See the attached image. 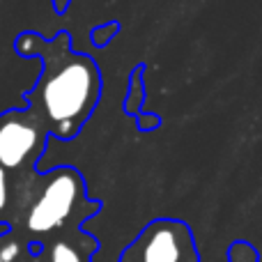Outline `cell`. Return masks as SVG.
<instances>
[{
	"mask_svg": "<svg viewBox=\"0 0 262 262\" xmlns=\"http://www.w3.org/2000/svg\"><path fill=\"white\" fill-rule=\"evenodd\" d=\"M14 49L21 58H37L41 62L35 88L26 92V104L46 120L51 136L72 140L101 99L97 62L74 51L67 30H60L51 39H44L39 32H21Z\"/></svg>",
	"mask_w": 262,
	"mask_h": 262,
	"instance_id": "cell-1",
	"label": "cell"
},
{
	"mask_svg": "<svg viewBox=\"0 0 262 262\" xmlns=\"http://www.w3.org/2000/svg\"><path fill=\"white\" fill-rule=\"evenodd\" d=\"M83 193V177L74 168H55L53 172L41 177L39 189L28 205L26 228L35 235L58 230L76 212Z\"/></svg>",
	"mask_w": 262,
	"mask_h": 262,
	"instance_id": "cell-2",
	"label": "cell"
},
{
	"mask_svg": "<svg viewBox=\"0 0 262 262\" xmlns=\"http://www.w3.org/2000/svg\"><path fill=\"white\" fill-rule=\"evenodd\" d=\"M49 136L46 120L30 106L0 113V166L9 172L32 170Z\"/></svg>",
	"mask_w": 262,
	"mask_h": 262,
	"instance_id": "cell-3",
	"label": "cell"
},
{
	"mask_svg": "<svg viewBox=\"0 0 262 262\" xmlns=\"http://www.w3.org/2000/svg\"><path fill=\"white\" fill-rule=\"evenodd\" d=\"M131 253L136 262H195L189 230L177 221L152 223Z\"/></svg>",
	"mask_w": 262,
	"mask_h": 262,
	"instance_id": "cell-4",
	"label": "cell"
},
{
	"mask_svg": "<svg viewBox=\"0 0 262 262\" xmlns=\"http://www.w3.org/2000/svg\"><path fill=\"white\" fill-rule=\"evenodd\" d=\"M51 262H85L83 255L78 253L76 246L67 244V242H58L51 251Z\"/></svg>",
	"mask_w": 262,
	"mask_h": 262,
	"instance_id": "cell-5",
	"label": "cell"
},
{
	"mask_svg": "<svg viewBox=\"0 0 262 262\" xmlns=\"http://www.w3.org/2000/svg\"><path fill=\"white\" fill-rule=\"evenodd\" d=\"M12 180H9V170L0 166V221L7 216L9 205H12Z\"/></svg>",
	"mask_w": 262,
	"mask_h": 262,
	"instance_id": "cell-6",
	"label": "cell"
},
{
	"mask_svg": "<svg viewBox=\"0 0 262 262\" xmlns=\"http://www.w3.org/2000/svg\"><path fill=\"white\" fill-rule=\"evenodd\" d=\"M118 30H120L118 23H108V26L95 28V32H92V41H95L97 46H104L106 41L113 39V35H111V32H118Z\"/></svg>",
	"mask_w": 262,
	"mask_h": 262,
	"instance_id": "cell-7",
	"label": "cell"
},
{
	"mask_svg": "<svg viewBox=\"0 0 262 262\" xmlns=\"http://www.w3.org/2000/svg\"><path fill=\"white\" fill-rule=\"evenodd\" d=\"M0 258H3L5 262H12L18 258V244L16 242H7V244L0 246Z\"/></svg>",
	"mask_w": 262,
	"mask_h": 262,
	"instance_id": "cell-8",
	"label": "cell"
},
{
	"mask_svg": "<svg viewBox=\"0 0 262 262\" xmlns=\"http://www.w3.org/2000/svg\"><path fill=\"white\" fill-rule=\"evenodd\" d=\"M51 3H53V9H55V12H58V14H64V12L69 9V5L74 3V0H51Z\"/></svg>",
	"mask_w": 262,
	"mask_h": 262,
	"instance_id": "cell-9",
	"label": "cell"
},
{
	"mask_svg": "<svg viewBox=\"0 0 262 262\" xmlns=\"http://www.w3.org/2000/svg\"><path fill=\"white\" fill-rule=\"evenodd\" d=\"M0 262H5V260H3V258H0Z\"/></svg>",
	"mask_w": 262,
	"mask_h": 262,
	"instance_id": "cell-10",
	"label": "cell"
}]
</instances>
